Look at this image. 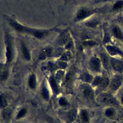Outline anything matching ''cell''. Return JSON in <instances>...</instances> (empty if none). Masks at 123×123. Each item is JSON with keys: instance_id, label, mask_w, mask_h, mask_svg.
Returning <instances> with one entry per match:
<instances>
[{"instance_id": "cell-1", "label": "cell", "mask_w": 123, "mask_h": 123, "mask_svg": "<svg viewBox=\"0 0 123 123\" xmlns=\"http://www.w3.org/2000/svg\"><path fill=\"white\" fill-rule=\"evenodd\" d=\"M9 21L11 25L16 30L19 32L29 34L39 38L44 37L50 31V30H39L30 28L29 27L23 26L13 20L10 19Z\"/></svg>"}, {"instance_id": "cell-2", "label": "cell", "mask_w": 123, "mask_h": 123, "mask_svg": "<svg viewBox=\"0 0 123 123\" xmlns=\"http://www.w3.org/2000/svg\"><path fill=\"white\" fill-rule=\"evenodd\" d=\"M98 101L107 105H115L116 102L113 97L109 94H102L97 98Z\"/></svg>"}, {"instance_id": "cell-3", "label": "cell", "mask_w": 123, "mask_h": 123, "mask_svg": "<svg viewBox=\"0 0 123 123\" xmlns=\"http://www.w3.org/2000/svg\"><path fill=\"white\" fill-rule=\"evenodd\" d=\"M91 68L95 72H99L101 69V61L96 57H93L90 61Z\"/></svg>"}, {"instance_id": "cell-4", "label": "cell", "mask_w": 123, "mask_h": 123, "mask_svg": "<svg viewBox=\"0 0 123 123\" xmlns=\"http://www.w3.org/2000/svg\"><path fill=\"white\" fill-rule=\"evenodd\" d=\"M93 12L92 10L86 8H83L78 11L77 17L79 20H82L90 16Z\"/></svg>"}, {"instance_id": "cell-5", "label": "cell", "mask_w": 123, "mask_h": 123, "mask_svg": "<svg viewBox=\"0 0 123 123\" xmlns=\"http://www.w3.org/2000/svg\"><path fill=\"white\" fill-rule=\"evenodd\" d=\"M110 63L113 69L118 72L123 71V62L117 59H111Z\"/></svg>"}, {"instance_id": "cell-6", "label": "cell", "mask_w": 123, "mask_h": 123, "mask_svg": "<svg viewBox=\"0 0 123 123\" xmlns=\"http://www.w3.org/2000/svg\"><path fill=\"white\" fill-rule=\"evenodd\" d=\"M6 49H7V60L8 62H11L13 57L12 52V41L9 37H6Z\"/></svg>"}, {"instance_id": "cell-7", "label": "cell", "mask_w": 123, "mask_h": 123, "mask_svg": "<svg viewBox=\"0 0 123 123\" xmlns=\"http://www.w3.org/2000/svg\"><path fill=\"white\" fill-rule=\"evenodd\" d=\"M112 32L115 37L118 39L123 40V34L118 26L115 25L113 26L112 28Z\"/></svg>"}, {"instance_id": "cell-8", "label": "cell", "mask_w": 123, "mask_h": 123, "mask_svg": "<svg viewBox=\"0 0 123 123\" xmlns=\"http://www.w3.org/2000/svg\"><path fill=\"white\" fill-rule=\"evenodd\" d=\"M122 81L120 78L116 77L114 78L110 85V88L112 90H117L121 85Z\"/></svg>"}, {"instance_id": "cell-9", "label": "cell", "mask_w": 123, "mask_h": 123, "mask_svg": "<svg viewBox=\"0 0 123 123\" xmlns=\"http://www.w3.org/2000/svg\"><path fill=\"white\" fill-rule=\"evenodd\" d=\"M106 49L109 54L111 55H122V52L116 47L110 46L108 45L106 46Z\"/></svg>"}, {"instance_id": "cell-10", "label": "cell", "mask_w": 123, "mask_h": 123, "mask_svg": "<svg viewBox=\"0 0 123 123\" xmlns=\"http://www.w3.org/2000/svg\"><path fill=\"white\" fill-rule=\"evenodd\" d=\"M77 116V111L75 109H72L68 111L67 113V119L69 123L73 122L76 119Z\"/></svg>"}, {"instance_id": "cell-11", "label": "cell", "mask_w": 123, "mask_h": 123, "mask_svg": "<svg viewBox=\"0 0 123 123\" xmlns=\"http://www.w3.org/2000/svg\"><path fill=\"white\" fill-rule=\"evenodd\" d=\"M83 94L88 100H92L93 99L94 93L91 87H85L83 90Z\"/></svg>"}, {"instance_id": "cell-12", "label": "cell", "mask_w": 123, "mask_h": 123, "mask_svg": "<svg viewBox=\"0 0 123 123\" xmlns=\"http://www.w3.org/2000/svg\"><path fill=\"white\" fill-rule=\"evenodd\" d=\"M100 55H101V62L103 63L104 67L106 69H108L109 67V60L108 57H107L106 54H105V53H101Z\"/></svg>"}, {"instance_id": "cell-13", "label": "cell", "mask_w": 123, "mask_h": 123, "mask_svg": "<svg viewBox=\"0 0 123 123\" xmlns=\"http://www.w3.org/2000/svg\"><path fill=\"white\" fill-rule=\"evenodd\" d=\"M28 85L31 88H35L36 86V79L34 74H32L30 76L28 80Z\"/></svg>"}, {"instance_id": "cell-14", "label": "cell", "mask_w": 123, "mask_h": 123, "mask_svg": "<svg viewBox=\"0 0 123 123\" xmlns=\"http://www.w3.org/2000/svg\"><path fill=\"white\" fill-rule=\"evenodd\" d=\"M123 8V0L117 1L113 6V9L114 11H119Z\"/></svg>"}, {"instance_id": "cell-15", "label": "cell", "mask_w": 123, "mask_h": 123, "mask_svg": "<svg viewBox=\"0 0 123 123\" xmlns=\"http://www.w3.org/2000/svg\"><path fill=\"white\" fill-rule=\"evenodd\" d=\"M7 106V101L6 97L1 94L0 95V108H4Z\"/></svg>"}, {"instance_id": "cell-16", "label": "cell", "mask_w": 123, "mask_h": 123, "mask_svg": "<svg viewBox=\"0 0 123 123\" xmlns=\"http://www.w3.org/2000/svg\"><path fill=\"white\" fill-rule=\"evenodd\" d=\"M2 115L5 120H8L11 116V111L10 109L6 108L3 110Z\"/></svg>"}, {"instance_id": "cell-17", "label": "cell", "mask_w": 123, "mask_h": 123, "mask_svg": "<svg viewBox=\"0 0 123 123\" xmlns=\"http://www.w3.org/2000/svg\"><path fill=\"white\" fill-rule=\"evenodd\" d=\"M81 117L84 122H88L89 121V114L87 111L83 110L81 113Z\"/></svg>"}, {"instance_id": "cell-18", "label": "cell", "mask_w": 123, "mask_h": 123, "mask_svg": "<svg viewBox=\"0 0 123 123\" xmlns=\"http://www.w3.org/2000/svg\"><path fill=\"white\" fill-rule=\"evenodd\" d=\"M109 83V79L108 78L105 77L104 78H102V80L99 85L100 89H105V88L107 87Z\"/></svg>"}, {"instance_id": "cell-19", "label": "cell", "mask_w": 123, "mask_h": 123, "mask_svg": "<svg viewBox=\"0 0 123 123\" xmlns=\"http://www.w3.org/2000/svg\"><path fill=\"white\" fill-rule=\"evenodd\" d=\"M82 44L84 46L87 47V48H91L93 47L96 45V42L94 40H87L84 41L83 43Z\"/></svg>"}, {"instance_id": "cell-20", "label": "cell", "mask_w": 123, "mask_h": 123, "mask_svg": "<svg viewBox=\"0 0 123 123\" xmlns=\"http://www.w3.org/2000/svg\"><path fill=\"white\" fill-rule=\"evenodd\" d=\"M8 75L9 73L8 70L6 69H4L0 73V79L2 81H5L8 78Z\"/></svg>"}, {"instance_id": "cell-21", "label": "cell", "mask_w": 123, "mask_h": 123, "mask_svg": "<svg viewBox=\"0 0 123 123\" xmlns=\"http://www.w3.org/2000/svg\"><path fill=\"white\" fill-rule=\"evenodd\" d=\"M50 82L51 86L52 87L53 89L54 90V91L56 92V93L58 92V88L57 86L56 85L55 79L53 77H51L50 79Z\"/></svg>"}, {"instance_id": "cell-22", "label": "cell", "mask_w": 123, "mask_h": 123, "mask_svg": "<svg viewBox=\"0 0 123 123\" xmlns=\"http://www.w3.org/2000/svg\"><path fill=\"white\" fill-rule=\"evenodd\" d=\"M27 110L26 108H22L18 113L16 116V119H19L20 118H22V117H24L27 113Z\"/></svg>"}, {"instance_id": "cell-23", "label": "cell", "mask_w": 123, "mask_h": 123, "mask_svg": "<svg viewBox=\"0 0 123 123\" xmlns=\"http://www.w3.org/2000/svg\"><path fill=\"white\" fill-rule=\"evenodd\" d=\"M41 95L44 99L48 100L49 98V93L48 90L46 88H43L41 91Z\"/></svg>"}, {"instance_id": "cell-24", "label": "cell", "mask_w": 123, "mask_h": 123, "mask_svg": "<svg viewBox=\"0 0 123 123\" xmlns=\"http://www.w3.org/2000/svg\"><path fill=\"white\" fill-rule=\"evenodd\" d=\"M72 78V74L71 72H68L66 76V78H65V83L67 85H68L69 84H70V83L71 81Z\"/></svg>"}, {"instance_id": "cell-25", "label": "cell", "mask_w": 123, "mask_h": 123, "mask_svg": "<svg viewBox=\"0 0 123 123\" xmlns=\"http://www.w3.org/2000/svg\"><path fill=\"white\" fill-rule=\"evenodd\" d=\"M22 52L25 58L27 60H28L30 58V55L27 49L25 46H23L22 47Z\"/></svg>"}, {"instance_id": "cell-26", "label": "cell", "mask_w": 123, "mask_h": 123, "mask_svg": "<svg viewBox=\"0 0 123 123\" xmlns=\"http://www.w3.org/2000/svg\"><path fill=\"white\" fill-rule=\"evenodd\" d=\"M102 80V78H101V77H100V76H96L95 78V79H94V81L93 82V85L94 86H99V84H100Z\"/></svg>"}, {"instance_id": "cell-27", "label": "cell", "mask_w": 123, "mask_h": 123, "mask_svg": "<svg viewBox=\"0 0 123 123\" xmlns=\"http://www.w3.org/2000/svg\"><path fill=\"white\" fill-rule=\"evenodd\" d=\"M115 113V111L112 108H109L105 111V115L108 117H111L113 116Z\"/></svg>"}, {"instance_id": "cell-28", "label": "cell", "mask_w": 123, "mask_h": 123, "mask_svg": "<svg viewBox=\"0 0 123 123\" xmlns=\"http://www.w3.org/2000/svg\"><path fill=\"white\" fill-rule=\"evenodd\" d=\"M93 77L92 75L88 74H85L83 76V80L87 82H91L92 80Z\"/></svg>"}, {"instance_id": "cell-29", "label": "cell", "mask_w": 123, "mask_h": 123, "mask_svg": "<svg viewBox=\"0 0 123 123\" xmlns=\"http://www.w3.org/2000/svg\"><path fill=\"white\" fill-rule=\"evenodd\" d=\"M59 104L62 106H64L68 104V101L65 98H61L59 100Z\"/></svg>"}, {"instance_id": "cell-30", "label": "cell", "mask_w": 123, "mask_h": 123, "mask_svg": "<svg viewBox=\"0 0 123 123\" xmlns=\"http://www.w3.org/2000/svg\"><path fill=\"white\" fill-rule=\"evenodd\" d=\"M121 102H122V104L123 105V96H122V98H121Z\"/></svg>"}, {"instance_id": "cell-31", "label": "cell", "mask_w": 123, "mask_h": 123, "mask_svg": "<svg viewBox=\"0 0 123 123\" xmlns=\"http://www.w3.org/2000/svg\"><path fill=\"white\" fill-rule=\"evenodd\" d=\"M0 68H1V64H0Z\"/></svg>"}]
</instances>
